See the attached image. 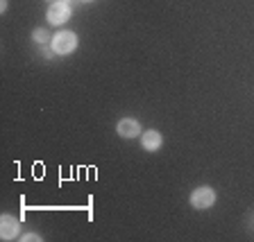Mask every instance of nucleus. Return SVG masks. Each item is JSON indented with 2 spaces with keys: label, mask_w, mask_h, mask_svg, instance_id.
<instances>
[{
  "label": "nucleus",
  "mask_w": 254,
  "mask_h": 242,
  "mask_svg": "<svg viewBox=\"0 0 254 242\" xmlns=\"http://www.w3.org/2000/svg\"><path fill=\"white\" fill-rule=\"evenodd\" d=\"M32 41L39 43V46H43V43L53 41V37H50V34H48L43 27H37V30H32Z\"/></svg>",
  "instance_id": "obj_7"
},
{
  "label": "nucleus",
  "mask_w": 254,
  "mask_h": 242,
  "mask_svg": "<svg viewBox=\"0 0 254 242\" xmlns=\"http://www.w3.org/2000/svg\"><path fill=\"white\" fill-rule=\"evenodd\" d=\"M216 204V190L209 188V186H200L190 193V206L197 208V211H206Z\"/></svg>",
  "instance_id": "obj_2"
},
{
  "label": "nucleus",
  "mask_w": 254,
  "mask_h": 242,
  "mask_svg": "<svg viewBox=\"0 0 254 242\" xmlns=\"http://www.w3.org/2000/svg\"><path fill=\"white\" fill-rule=\"evenodd\" d=\"M21 233V224L14 215H2L0 217V238L2 240H14Z\"/></svg>",
  "instance_id": "obj_4"
},
{
  "label": "nucleus",
  "mask_w": 254,
  "mask_h": 242,
  "mask_svg": "<svg viewBox=\"0 0 254 242\" xmlns=\"http://www.w3.org/2000/svg\"><path fill=\"white\" fill-rule=\"evenodd\" d=\"M46 18L50 25H64V23L70 18V5L57 0L53 5H48V11H46Z\"/></svg>",
  "instance_id": "obj_3"
},
{
  "label": "nucleus",
  "mask_w": 254,
  "mask_h": 242,
  "mask_svg": "<svg viewBox=\"0 0 254 242\" xmlns=\"http://www.w3.org/2000/svg\"><path fill=\"white\" fill-rule=\"evenodd\" d=\"M79 46V39L75 32H68V30H64V32H57L53 37V41H50V48L55 50V54H70L75 52Z\"/></svg>",
  "instance_id": "obj_1"
},
{
  "label": "nucleus",
  "mask_w": 254,
  "mask_h": 242,
  "mask_svg": "<svg viewBox=\"0 0 254 242\" xmlns=\"http://www.w3.org/2000/svg\"><path fill=\"white\" fill-rule=\"evenodd\" d=\"M161 145H164V136L159 132H154V129H148V132L141 136V147L145 149V152H157Z\"/></svg>",
  "instance_id": "obj_6"
},
{
  "label": "nucleus",
  "mask_w": 254,
  "mask_h": 242,
  "mask_svg": "<svg viewBox=\"0 0 254 242\" xmlns=\"http://www.w3.org/2000/svg\"><path fill=\"white\" fill-rule=\"evenodd\" d=\"M62 2H66V5H70V2H73V0H62Z\"/></svg>",
  "instance_id": "obj_10"
},
{
  "label": "nucleus",
  "mask_w": 254,
  "mask_h": 242,
  "mask_svg": "<svg viewBox=\"0 0 254 242\" xmlns=\"http://www.w3.org/2000/svg\"><path fill=\"white\" fill-rule=\"evenodd\" d=\"M23 240H41V236H37V233H27V236H23Z\"/></svg>",
  "instance_id": "obj_8"
},
{
  "label": "nucleus",
  "mask_w": 254,
  "mask_h": 242,
  "mask_svg": "<svg viewBox=\"0 0 254 242\" xmlns=\"http://www.w3.org/2000/svg\"><path fill=\"white\" fill-rule=\"evenodd\" d=\"M82 2H93V0H82Z\"/></svg>",
  "instance_id": "obj_12"
},
{
  "label": "nucleus",
  "mask_w": 254,
  "mask_h": 242,
  "mask_svg": "<svg viewBox=\"0 0 254 242\" xmlns=\"http://www.w3.org/2000/svg\"><path fill=\"white\" fill-rule=\"evenodd\" d=\"M116 132L123 138H136L141 136V122L136 118H123V120H118Z\"/></svg>",
  "instance_id": "obj_5"
},
{
  "label": "nucleus",
  "mask_w": 254,
  "mask_h": 242,
  "mask_svg": "<svg viewBox=\"0 0 254 242\" xmlns=\"http://www.w3.org/2000/svg\"><path fill=\"white\" fill-rule=\"evenodd\" d=\"M48 2H50V5H53V2H57V0H48Z\"/></svg>",
  "instance_id": "obj_11"
},
{
  "label": "nucleus",
  "mask_w": 254,
  "mask_h": 242,
  "mask_svg": "<svg viewBox=\"0 0 254 242\" xmlns=\"http://www.w3.org/2000/svg\"><path fill=\"white\" fill-rule=\"evenodd\" d=\"M0 11H2V14L7 11V0H0Z\"/></svg>",
  "instance_id": "obj_9"
}]
</instances>
